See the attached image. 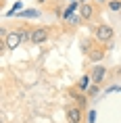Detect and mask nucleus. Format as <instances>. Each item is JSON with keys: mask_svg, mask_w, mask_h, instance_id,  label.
I'll use <instances>...</instances> for the list:
<instances>
[{"mask_svg": "<svg viewBox=\"0 0 121 123\" xmlns=\"http://www.w3.org/2000/svg\"><path fill=\"white\" fill-rule=\"evenodd\" d=\"M21 42H23V38H21V33L17 31V29H13V31L8 33V38L4 40V44H6V48H8V50H15V48H17V46H19Z\"/></svg>", "mask_w": 121, "mask_h": 123, "instance_id": "nucleus-7", "label": "nucleus"}, {"mask_svg": "<svg viewBox=\"0 0 121 123\" xmlns=\"http://www.w3.org/2000/svg\"><path fill=\"white\" fill-rule=\"evenodd\" d=\"M107 6H108V11H113V13H119V11H121V0H111Z\"/></svg>", "mask_w": 121, "mask_h": 123, "instance_id": "nucleus-10", "label": "nucleus"}, {"mask_svg": "<svg viewBox=\"0 0 121 123\" xmlns=\"http://www.w3.org/2000/svg\"><path fill=\"white\" fill-rule=\"evenodd\" d=\"M79 48H82V52L86 54V56H88V52L94 48V42H92L90 38H83V40H82V44H79Z\"/></svg>", "mask_w": 121, "mask_h": 123, "instance_id": "nucleus-9", "label": "nucleus"}, {"mask_svg": "<svg viewBox=\"0 0 121 123\" xmlns=\"http://www.w3.org/2000/svg\"><path fill=\"white\" fill-rule=\"evenodd\" d=\"M104 56H107V48H104V46H94V48L88 52V61L94 63V65H100V61Z\"/></svg>", "mask_w": 121, "mask_h": 123, "instance_id": "nucleus-5", "label": "nucleus"}, {"mask_svg": "<svg viewBox=\"0 0 121 123\" xmlns=\"http://www.w3.org/2000/svg\"><path fill=\"white\" fill-rule=\"evenodd\" d=\"M96 2H98V4H108L111 0H96Z\"/></svg>", "mask_w": 121, "mask_h": 123, "instance_id": "nucleus-14", "label": "nucleus"}, {"mask_svg": "<svg viewBox=\"0 0 121 123\" xmlns=\"http://www.w3.org/2000/svg\"><path fill=\"white\" fill-rule=\"evenodd\" d=\"M36 2H40V4H46V2H48V0H36Z\"/></svg>", "mask_w": 121, "mask_h": 123, "instance_id": "nucleus-15", "label": "nucleus"}, {"mask_svg": "<svg viewBox=\"0 0 121 123\" xmlns=\"http://www.w3.org/2000/svg\"><path fill=\"white\" fill-rule=\"evenodd\" d=\"M90 81H92V77H90V75H83V77L77 81V90L79 92H88L90 90Z\"/></svg>", "mask_w": 121, "mask_h": 123, "instance_id": "nucleus-8", "label": "nucleus"}, {"mask_svg": "<svg viewBox=\"0 0 121 123\" xmlns=\"http://www.w3.org/2000/svg\"><path fill=\"white\" fill-rule=\"evenodd\" d=\"M98 92H100V86H92V88H90V90H88V96H96V94H98Z\"/></svg>", "mask_w": 121, "mask_h": 123, "instance_id": "nucleus-11", "label": "nucleus"}, {"mask_svg": "<svg viewBox=\"0 0 121 123\" xmlns=\"http://www.w3.org/2000/svg\"><path fill=\"white\" fill-rule=\"evenodd\" d=\"M79 19L82 21H86V23H88V21H92L94 19V15H96V6L94 4H92V2H83V4H79Z\"/></svg>", "mask_w": 121, "mask_h": 123, "instance_id": "nucleus-3", "label": "nucleus"}, {"mask_svg": "<svg viewBox=\"0 0 121 123\" xmlns=\"http://www.w3.org/2000/svg\"><path fill=\"white\" fill-rule=\"evenodd\" d=\"M48 38H50V29L48 27H36V29H32V44L40 46L44 44V42H48Z\"/></svg>", "mask_w": 121, "mask_h": 123, "instance_id": "nucleus-2", "label": "nucleus"}, {"mask_svg": "<svg viewBox=\"0 0 121 123\" xmlns=\"http://www.w3.org/2000/svg\"><path fill=\"white\" fill-rule=\"evenodd\" d=\"M104 75H107V67L104 65H94V69L90 71V77H92V84L100 86L102 79H104Z\"/></svg>", "mask_w": 121, "mask_h": 123, "instance_id": "nucleus-6", "label": "nucleus"}, {"mask_svg": "<svg viewBox=\"0 0 121 123\" xmlns=\"http://www.w3.org/2000/svg\"><path fill=\"white\" fill-rule=\"evenodd\" d=\"M79 2H82V4H83V2H88V0H79Z\"/></svg>", "mask_w": 121, "mask_h": 123, "instance_id": "nucleus-16", "label": "nucleus"}, {"mask_svg": "<svg viewBox=\"0 0 121 123\" xmlns=\"http://www.w3.org/2000/svg\"><path fill=\"white\" fill-rule=\"evenodd\" d=\"M65 115H67V123H82L83 109H82V106H67Z\"/></svg>", "mask_w": 121, "mask_h": 123, "instance_id": "nucleus-4", "label": "nucleus"}, {"mask_svg": "<svg viewBox=\"0 0 121 123\" xmlns=\"http://www.w3.org/2000/svg\"><path fill=\"white\" fill-rule=\"evenodd\" d=\"M88 121H90V123L96 121V113H94V111H90V113H88Z\"/></svg>", "mask_w": 121, "mask_h": 123, "instance_id": "nucleus-12", "label": "nucleus"}, {"mask_svg": "<svg viewBox=\"0 0 121 123\" xmlns=\"http://www.w3.org/2000/svg\"><path fill=\"white\" fill-rule=\"evenodd\" d=\"M113 38H115V29L111 25H107V23H100L94 29V40L102 46H111L113 44Z\"/></svg>", "mask_w": 121, "mask_h": 123, "instance_id": "nucleus-1", "label": "nucleus"}, {"mask_svg": "<svg viewBox=\"0 0 121 123\" xmlns=\"http://www.w3.org/2000/svg\"><path fill=\"white\" fill-rule=\"evenodd\" d=\"M23 15H25V17H38V11H25Z\"/></svg>", "mask_w": 121, "mask_h": 123, "instance_id": "nucleus-13", "label": "nucleus"}]
</instances>
